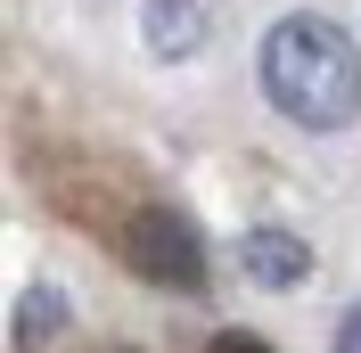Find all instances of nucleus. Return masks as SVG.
<instances>
[{
	"instance_id": "obj_1",
	"label": "nucleus",
	"mask_w": 361,
	"mask_h": 353,
	"mask_svg": "<svg viewBox=\"0 0 361 353\" xmlns=\"http://www.w3.org/2000/svg\"><path fill=\"white\" fill-rule=\"evenodd\" d=\"M263 90L304 132H345L361 115V58L329 17H279L263 42Z\"/></svg>"
},
{
	"instance_id": "obj_2",
	"label": "nucleus",
	"mask_w": 361,
	"mask_h": 353,
	"mask_svg": "<svg viewBox=\"0 0 361 353\" xmlns=\"http://www.w3.org/2000/svg\"><path fill=\"white\" fill-rule=\"evenodd\" d=\"M123 263H132L140 280H157V287H197L205 280V239L180 214L148 205V214L123 222Z\"/></svg>"
},
{
	"instance_id": "obj_3",
	"label": "nucleus",
	"mask_w": 361,
	"mask_h": 353,
	"mask_svg": "<svg viewBox=\"0 0 361 353\" xmlns=\"http://www.w3.org/2000/svg\"><path fill=\"white\" fill-rule=\"evenodd\" d=\"M247 271L263 287H295L312 271V246L295 239V230H247Z\"/></svg>"
},
{
	"instance_id": "obj_4",
	"label": "nucleus",
	"mask_w": 361,
	"mask_h": 353,
	"mask_svg": "<svg viewBox=\"0 0 361 353\" xmlns=\"http://www.w3.org/2000/svg\"><path fill=\"white\" fill-rule=\"evenodd\" d=\"M148 49H157V58H189V49L205 42V8L197 0H148Z\"/></svg>"
},
{
	"instance_id": "obj_5",
	"label": "nucleus",
	"mask_w": 361,
	"mask_h": 353,
	"mask_svg": "<svg viewBox=\"0 0 361 353\" xmlns=\"http://www.w3.org/2000/svg\"><path fill=\"white\" fill-rule=\"evenodd\" d=\"M49 329H66V296H58V287H33L25 312H17V345H42Z\"/></svg>"
},
{
	"instance_id": "obj_6",
	"label": "nucleus",
	"mask_w": 361,
	"mask_h": 353,
	"mask_svg": "<svg viewBox=\"0 0 361 353\" xmlns=\"http://www.w3.org/2000/svg\"><path fill=\"white\" fill-rule=\"evenodd\" d=\"M214 353H271L263 337H247V329H230V337H214Z\"/></svg>"
},
{
	"instance_id": "obj_7",
	"label": "nucleus",
	"mask_w": 361,
	"mask_h": 353,
	"mask_svg": "<svg viewBox=\"0 0 361 353\" xmlns=\"http://www.w3.org/2000/svg\"><path fill=\"white\" fill-rule=\"evenodd\" d=\"M337 353H361V304L345 312V329H337Z\"/></svg>"
}]
</instances>
